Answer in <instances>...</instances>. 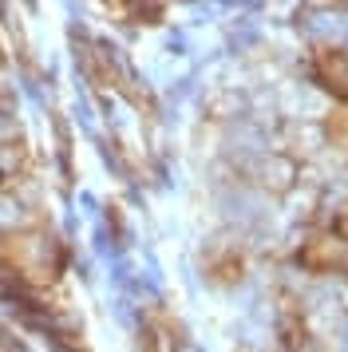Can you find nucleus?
Wrapping results in <instances>:
<instances>
[{"instance_id": "obj_2", "label": "nucleus", "mask_w": 348, "mask_h": 352, "mask_svg": "<svg viewBox=\"0 0 348 352\" xmlns=\"http://www.w3.org/2000/svg\"><path fill=\"white\" fill-rule=\"evenodd\" d=\"M325 127H329L332 143L340 146V151H348V107H336V111L329 115V123H325Z\"/></svg>"}, {"instance_id": "obj_1", "label": "nucleus", "mask_w": 348, "mask_h": 352, "mask_svg": "<svg viewBox=\"0 0 348 352\" xmlns=\"http://www.w3.org/2000/svg\"><path fill=\"white\" fill-rule=\"evenodd\" d=\"M316 80L348 103V48H325L316 56Z\"/></svg>"}]
</instances>
